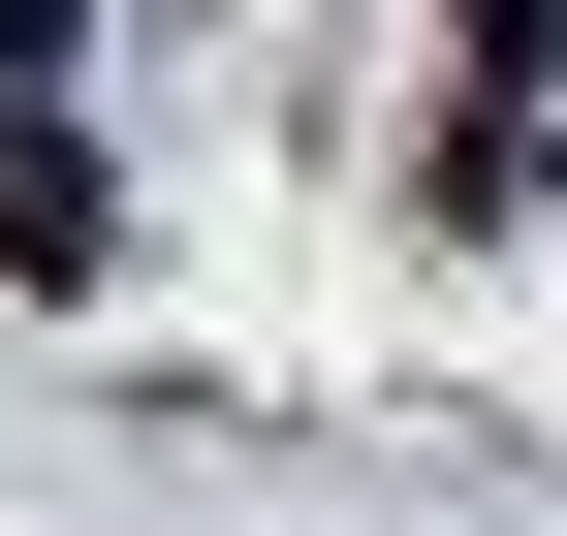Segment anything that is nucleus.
Wrapping results in <instances>:
<instances>
[{"mask_svg":"<svg viewBox=\"0 0 567 536\" xmlns=\"http://www.w3.org/2000/svg\"><path fill=\"white\" fill-rule=\"evenodd\" d=\"M0 285H95V126L0 95Z\"/></svg>","mask_w":567,"mask_h":536,"instance_id":"nucleus-1","label":"nucleus"}]
</instances>
